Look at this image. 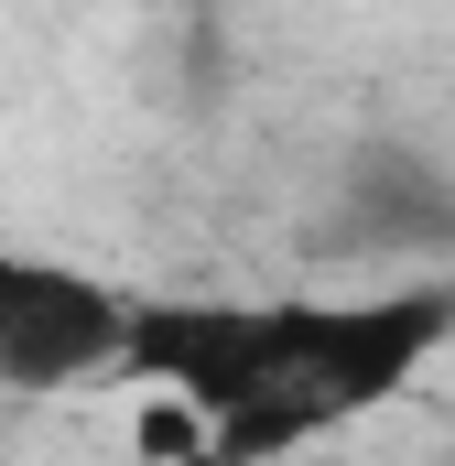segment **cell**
<instances>
[{"instance_id":"2","label":"cell","mask_w":455,"mask_h":466,"mask_svg":"<svg viewBox=\"0 0 455 466\" xmlns=\"http://www.w3.org/2000/svg\"><path fill=\"white\" fill-rule=\"evenodd\" d=\"M130 315L141 293L87 271V260H44V249H0V390H76L130 369Z\"/></svg>"},{"instance_id":"1","label":"cell","mask_w":455,"mask_h":466,"mask_svg":"<svg viewBox=\"0 0 455 466\" xmlns=\"http://www.w3.org/2000/svg\"><path fill=\"white\" fill-rule=\"evenodd\" d=\"M455 348V282L401 293H141L130 369L185 401L207 434V466H271L293 445H326L401 401Z\"/></svg>"},{"instance_id":"3","label":"cell","mask_w":455,"mask_h":466,"mask_svg":"<svg viewBox=\"0 0 455 466\" xmlns=\"http://www.w3.org/2000/svg\"><path fill=\"white\" fill-rule=\"evenodd\" d=\"M358 207H369V218H358V228L369 238H412V228H445V185H434V163H423V152H369V163H358Z\"/></svg>"}]
</instances>
